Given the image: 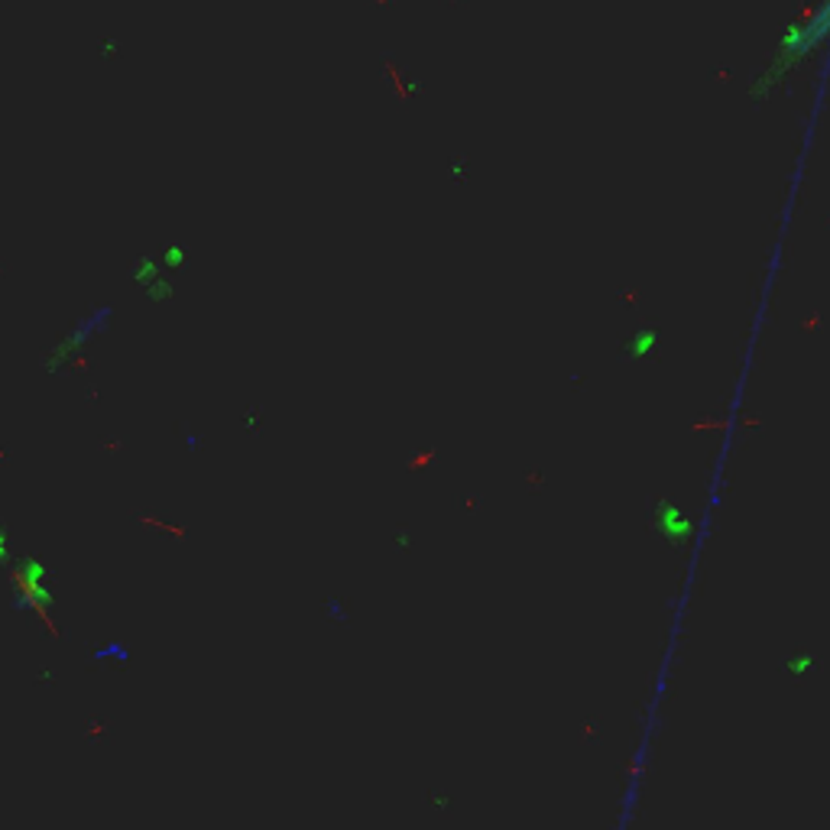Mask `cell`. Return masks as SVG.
<instances>
[{"label":"cell","mask_w":830,"mask_h":830,"mask_svg":"<svg viewBox=\"0 0 830 830\" xmlns=\"http://www.w3.org/2000/svg\"><path fill=\"white\" fill-rule=\"evenodd\" d=\"M830 39V0H824L821 7L801 20L795 29H791V39H788V49L795 56H811L817 46H824Z\"/></svg>","instance_id":"cell-1"}]
</instances>
